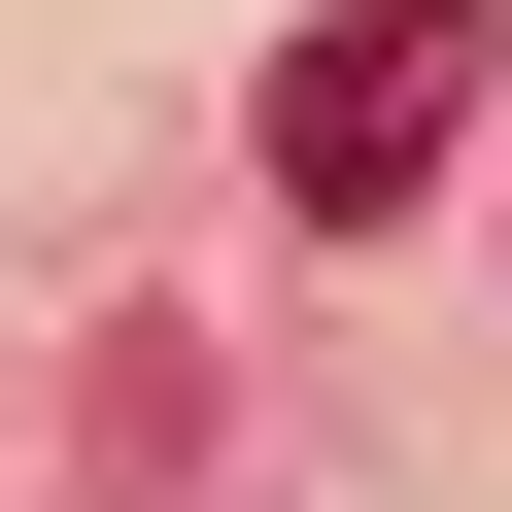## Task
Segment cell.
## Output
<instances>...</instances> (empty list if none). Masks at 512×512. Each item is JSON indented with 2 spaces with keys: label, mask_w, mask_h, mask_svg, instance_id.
<instances>
[{
  "label": "cell",
  "mask_w": 512,
  "mask_h": 512,
  "mask_svg": "<svg viewBox=\"0 0 512 512\" xmlns=\"http://www.w3.org/2000/svg\"><path fill=\"white\" fill-rule=\"evenodd\" d=\"M239 137H274V205H308V239H410V171L478 137V0H308Z\"/></svg>",
  "instance_id": "cell-1"
}]
</instances>
